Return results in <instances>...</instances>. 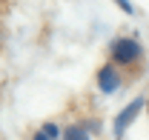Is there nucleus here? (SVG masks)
Masks as SVG:
<instances>
[{"label":"nucleus","mask_w":149,"mask_h":140,"mask_svg":"<svg viewBox=\"0 0 149 140\" xmlns=\"http://www.w3.org/2000/svg\"><path fill=\"white\" fill-rule=\"evenodd\" d=\"M115 3H118V6H120V9L126 12V15H135V6H132L129 0H115Z\"/></svg>","instance_id":"6"},{"label":"nucleus","mask_w":149,"mask_h":140,"mask_svg":"<svg viewBox=\"0 0 149 140\" xmlns=\"http://www.w3.org/2000/svg\"><path fill=\"white\" fill-rule=\"evenodd\" d=\"M35 140H52V137H49V134H46V132L40 129V132H37V134H35Z\"/></svg>","instance_id":"7"},{"label":"nucleus","mask_w":149,"mask_h":140,"mask_svg":"<svg viewBox=\"0 0 149 140\" xmlns=\"http://www.w3.org/2000/svg\"><path fill=\"white\" fill-rule=\"evenodd\" d=\"M141 43L135 40V37H118V40H112V66H135L138 60H141Z\"/></svg>","instance_id":"1"},{"label":"nucleus","mask_w":149,"mask_h":140,"mask_svg":"<svg viewBox=\"0 0 149 140\" xmlns=\"http://www.w3.org/2000/svg\"><path fill=\"white\" fill-rule=\"evenodd\" d=\"M43 132H46V134H49L52 140H57V137H60V129H57L55 123H46V126H43Z\"/></svg>","instance_id":"5"},{"label":"nucleus","mask_w":149,"mask_h":140,"mask_svg":"<svg viewBox=\"0 0 149 140\" xmlns=\"http://www.w3.org/2000/svg\"><path fill=\"white\" fill-rule=\"evenodd\" d=\"M97 89H100L103 94H115V91L120 89V71H118V66L106 63V66L97 69Z\"/></svg>","instance_id":"3"},{"label":"nucleus","mask_w":149,"mask_h":140,"mask_svg":"<svg viewBox=\"0 0 149 140\" xmlns=\"http://www.w3.org/2000/svg\"><path fill=\"white\" fill-rule=\"evenodd\" d=\"M143 106H146V100H143V97H138V100H132L126 109H120V112L115 114V123H112V134H115V140H120L123 134H126V129L138 120V114H141V109H143Z\"/></svg>","instance_id":"2"},{"label":"nucleus","mask_w":149,"mask_h":140,"mask_svg":"<svg viewBox=\"0 0 149 140\" xmlns=\"http://www.w3.org/2000/svg\"><path fill=\"white\" fill-rule=\"evenodd\" d=\"M60 140H92L89 134V126H80V123H72L60 132Z\"/></svg>","instance_id":"4"}]
</instances>
